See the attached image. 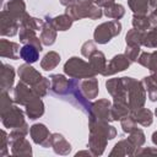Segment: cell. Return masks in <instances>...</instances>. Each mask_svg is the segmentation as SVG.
<instances>
[{"instance_id":"6da1fadb","label":"cell","mask_w":157,"mask_h":157,"mask_svg":"<svg viewBox=\"0 0 157 157\" xmlns=\"http://www.w3.org/2000/svg\"><path fill=\"white\" fill-rule=\"evenodd\" d=\"M121 80L128 93V104H129L130 112L144 107L146 103L147 92L142 81H139L130 76H123Z\"/></svg>"},{"instance_id":"7a4b0ae2","label":"cell","mask_w":157,"mask_h":157,"mask_svg":"<svg viewBox=\"0 0 157 157\" xmlns=\"http://www.w3.org/2000/svg\"><path fill=\"white\" fill-rule=\"evenodd\" d=\"M64 74L70 78L76 80H83L97 76L96 72L92 70L90 63L85 61L78 56H71L66 60V63L64 64Z\"/></svg>"},{"instance_id":"3957f363","label":"cell","mask_w":157,"mask_h":157,"mask_svg":"<svg viewBox=\"0 0 157 157\" xmlns=\"http://www.w3.org/2000/svg\"><path fill=\"white\" fill-rule=\"evenodd\" d=\"M121 23L119 20H110L107 22H102L94 28L93 32V39L98 44H107L109 43L114 37L119 36L121 33Z\"/></svg>"},{"instance_id":"277c9868","label":"cell","mask_w":157,"mask_h":157,"mask_svg":"<svg viewBox=\"0 0 157 157\" xmlns=\"http://www.w3.org/2000/svg\"><path fill=\"white\" fill-rule=\"evenodd\" d=\"M66 96L70 97L69 101L71 104H74L76 108H78L85 114H87V115L90 114L92 103L82 93V91L80 88V80L70 78V88H69V93Z\"/></svg>"},{"instance_id":"5b68a950","label":"cell","mask_w":157,"mask_h":157,"mask_svg":"<svg viewBox=\"0 0 157 157\" xmlns=\"http://www.w3.org/2000/svg\"><path fill=\"white\" fill-rule=\"evenodd\" d=\"M29 136L32 139V141L36 145H39L44 148L50 147V136L52 132L49 131V129L42 124V123H36L33 125H31L29 128Z\"/></svg>"},{"instance_id":"8992f818","label":"cell","mask_w":157,"mask_h":157,"mask_svg":"<svg viewBox=\"0 0 157 157\" xmlns=\"http://www.w3.org/2000/svg\"><path fill=\"white\" fill-rule=\"evenodd\" d=\"M110 107H112V102L109 99H107V98L97 99L91 105V110H90L88 118H94V119H98V120L112 121Z\"/></svg>"},{"instance_id":"52a82bcc","label":"cell","mask_w":157,"mask_h":157,"mask_svg":"<svg viewBox=\"0 0 157 157\" xmlns=\"http://www.w3.org/2000/svg\"><path fill=\"white\" fill-rule=\"evenodd\" d=\"M25 114L26 113L20 107L13 105L9 112H6L5 114H1V123L4 128H7V129L18 128L26 123Z\"/></svg>"},{"instance_id":"ba28073f","label":"cell","mask_w":157,"mask_h":157,"mask_svg":"<svg viewBox=\"0 0 157 157\" xmlns=\"http://www.w3.org/2000/svg\"><path fill=\"white\" fill-rule=\"evenodd\" d=\"M107 144H108V137L104 134L96 131V130H90L87 147L92 152V156L97 157V156L103 155V152L105 151Z\"/></svg>"},{"instance_id":"9c48e42d","label":"cell","mask_w":157,"mask_h":157,"mask_svg":"<svg viewBox=\"0 0 157 157\" xmlns=\"http://www.w3.org/2000/svg\"><path fill=\"white\" fill-rule=\"evenodd\" d=\"M93 4V0H76L74 5L66 7L65 13H67L74 21L88 18V12Z\"/></svg>"},{"instance_id":"30bf717a","label":"cell","mask_w":157,"mask_h":157,"mask_svg":"<svg viewBox=\"0 0 157 157\" xmlns=\"http://www.w3.org/2000/svg\"><path fill=\"white\" fill-rule=\"evenodd\" d=\"M20 32V22L11 17L7 11L0 13V34L1 37H13Z\"/></svg>"},{"instance_id":"8fae6325","label":"cell","mask_w":157,"mask_h":157,"mask_svg":"<svg viewBox=\"0 0 157 157\" xmlns=\"http://www.w3.org/2000/svg\"><path fill=\"white\" fill-rule=\"evenodd\" d=\"M130 65H131V61L128 59V56L124 53L123 54H117L107 64V67L103 72V76L108 77V76H113L118 72L125 71L126 69H129Z\"/></svg>"},{"instance_id":"7c38bea8","label":"cell","mask_w":157,"mask_h":157,"mask_svg":"<svg viewBox=\"0 0 157 157\" xmlns=\"http://www.w3.org/2000/svg\"><path fill=\"white\" fill-rule=\"evenodd\" d=\"M12 93H13V101H15V104L17 105H26L29 101H32L34 97H37L32 90L31 86H28L27 83L20 81L16 83V86L13 87L12 90Z\"/></svg>"},{"instance_id":"4fadbf2b","label":"cell","mask_w":157,"mask_h":157,"mask_svg":"<svg viewBox=\"0 0 157 157\" xmlns=\"http://www.w3.org/2000/svg\"><path fill=\"white\" fill-rule=\"evenodd\" d=\"M17 75H18V77H20V81L27 83L28 86L36 85V83H37L38 81H40L42 77H43L42 74H40L37 69H34L31 64H28V63H25V64H22V65L18 66V69H17Z\"/></svg>"},{"instance_id":"5bb4252c","label":"cell","mask_w":157,"mask_h":157,"mask_svg":"<svg viewBox=\"0 0 157 157\" xmlns=\"http://www.w3.org/2000/svg\"><path fill=\"white\" fill-rule=\"evenodd\" d=\"M50 78V92L54 96L65 97L69 93L70 88V80L66 78L63 74H53L49 76Z\"/></svg>"},{"instance_id":"9a60e30c","label":"cell","mask_w":157,"mask_h":157,"mask_svg":"<svg viewBox=\"0 0 157 157\" xmlns=\"http://www.w3.org/2000/svg\"><path fill=\"white\" fill-rule=\"evenodd\" d=\"M105 88L113 99L128 101V93H126V90H125V86L123 83L121 77L108 78L105 81Z\"/></svg>"},{"instance_id":"2e32d148","label":"cell","mask_w":157,"mask_h":157,"mask_svg":"<svg viewBox=\"0 0 157 157\" xmlns=\"http://www.w3.org/2000/svg\"><path fill=\"white\" fill-rule=\"evenodd\" d=\"M88 129L104 134L108 137V140H113L114 137H117V134H118L117 129L113 125H110L109 121L98 120L94 118H88Z\"/></svg>"},{"instance_id":"e0dca14e","label":"cell","mask_w":157,"mask_h":157,"mask_svg":"<svg viewBox=\"0 0 157 157\" xmlns=\"http://www.w3.org/2000/svg\"><path fill=\"white\" fill-rule=\"evenodd\" d=\"M128 5L132 13L148 15L157 7V0H128Z\"/></svg>"},{"instance_id":"ac0fdd59","label":"cell","mask_w":157,"mask_h":157,"mask_svg":"<svg viewBox=\"0 0 157 157\" xmlns=\"http://www.w3.org/2000/svg\"><path fill=\"white\" fill-rule=\"evenodd\" d=\"M50 147L56 155L66 156L71 152V145L70 142L59 132H53L50 136Z\"/></svg>"},{"instance_id":"d6986e66","label":"cell","mask_w":157,"mask_h":157,"mask_svg":"<svg viewBox=\"0 0 157 157\" xmlns=\"http://www.w3.org/2000/svg\"><path fill=\"white\" fill-rule=\"evenodd\" d=\"M2 10L7 11L9 15L11 17H13L15 20H17L18 22H21L22 18L27 13V11H26V2L23 0H9L4 5Z\"/></svg>"},{"instance_id":"ffe728a7","label":"cell","mask_w":157,"mask_h":157,"mask_svg":"<svg viewBox=\"0 0 157 157\" xmlns=\"http://www.w3.org/2000/svg\"><path fill=\"white\" fill-rule=\"evenodd\" d=\"M20 44L9 39H0V56L7 58L12 60H17L20 58Z\"/></svg>"},{"instance_id":"44dd1931","label":"cell","mask_w":157,"mask_h":157,"mask_svg":"<svg viewBox=\"0 0 157 157\" xmlns=\"http://www.w3.org/2000/svg\"><path fill=\"white\" fill-rule=\"evenodd\" d=\"M136 151V147L134 146V144L129 140V137L126 139H121L119 140L114 147L112 148V151L109 152V156H118V157H123V156H134Z\"/></svg>"},{"instance_id":"7402d4cb","label":"cell","mask_w":157,"mask_h":157,"mask_svg":"<svg viewBox=\"0 0 157 157\" xmlns=\"http://www.w3.org/2000/svg\"><path fill=\"white\" fill-rule=\"evenodd\" d=\"M25 108H26L25 113L29 118V120H36V119L40 118L44 114V110H45L44 103H43L40 97H34L32 101H29L25 105Z\"/></svg>"},{"instance_id":"603a6c76","label":"cell","mask_w":157,"mask_h":157,"mask_svg":"<svg viewBox=\"0 0 157 157\" xmlns=\"http://www.w3.org/2000/svg\"><path fill=\"white\" fill-rule=\"evenodd\" d=\"M80 88L82 91V93L85 94V97L87 99H94L97 98L98 93H99V86H98V80L96 78V76L90 77V78H83L80 80Z\"/></svg>"},{"instance_id":"cb8c5ba5","label":"cell","mask_w":157,"mask_h":157,"mask_svg":"<svg viewBox=\"0 0 157 157\" xmlns=\"http://www.w3.org/2000/svg\"><path fill=\"white\" fill-rule=\"evenodd\" d=\"M130 114V108L128 104V101H121V99H113L112 107H110V117L112 121H120L125 117Z\"/></svg>"},{"instance_id":"d4e9b609","label":"cell","mask_w":157,"mask_h":157,"mask_svg":"<svg viewBox=\"0 0 157 157\" xmlns=\"http://www.w3.org/2000/svg\"><path fill=\"white\" fill-rule=\"evenodd\" d=\"M18 39L22 44H32L34 45L39 52L43 50V44L39 37H37L36 31L29 29V28H23L20 27V32H18Z\"/></svg>"},{"instance_id":"484cf974","label":"cell","mask_w":157,"mask_h":157,"mask_svg":"<svg viewBox=\"0 0 157 157\" xmlns=\"http://www.w3.org/2000/svg\"><path fill=\"white\" fill-rule=\"evenodd\" d=\"M10 147H11V153L13 156H32V146L29 141L26 137L16 139L10 141Z\"/></svg>"},{"instance_id":"4316f807","label":"cell","mask_w":157,"mask_h":157,"mask_svg":"<svg viewBox=\"0 0 157 157\" xmlns=\"http://www.w3.org/2000/svg\"><path fill=\"white\" fill-rule=\"evenodd\" d=\"M45 21L49 22L56 31L60 32H65L67 29L71 28L74 20L67 15V13H63V15H58V16H45Z\"/></svg>"},{"instance_id":"83f0119b","label":"cell","mask_w":157,"mask_h":157,"mask_svg":"<svg viewBox=\"0 0 157 157\" xmlns=\"http://www.w3.org/2000/svg\"><path fill=\"white\" fill-rule=\"evenodd\" d=\"M15 67L10 64L4 63L2 69H1V91L9 92L13 87L15 82Z\"/></svg>"},{"instance_id":"f1b7e54d","label":"cell","mask_w":157,"mask_h":157,"mask_svg":"<svg viewBox=\"0 0 157 157\" xmlns=\"http://www.w3.org/2000/svg\"><path fill=\"white\" fill-rule=\"evenodd\" d=\"M130 115L135 119V121L137 124H140V125H142L145 128L150 126L153 123V113L148 108H145V107H141V108L131 110Z\"/></svg>"},{"instance_id":"f546056e","label":"cell","mask_w":157,"mask_h":157,"mask_svg":"<svg viewBox=\"0 0 157 157\" xmlns=\"http://www.w3.org/2000/svg\"><path fill=\"white\" fill-rule=\"evenodd\" d=\"M88 63L92 67V70L96 72V75H103L105 67H107V59L103 52L101 50H96L90 58H88Z\"/></svg>"},{"instance_id":"4dcf8cb0","label":"cell","mask_w":157,"mask_h":157,"mask_svg":"<svg viewBox=\"0 0 157 157\" xmlns=\"http://www.w3.org/2000/svg\"><path fill=\"white\" fill-rule=\"evenodd\" d=\"M60 60H61L60 54L56 53V52H54V50H50L47 54H44V56L42 58V60H40V67L44 71H52V70H54L59 65Z\"/></svg>"},{"instance_id":"1f68e13d","label":"cell","mask_w":157,"mask_h":157,"mask_svg":"<svg viewBox=\"0 0 157 157\" xmlns=\"http://www.w3.org/2000/svg\"><path fill=\"white\" fill-rule=\"evenodd\" d=\"M56 32L58 31L49 22L45 21V23H44V26H43V28L40 31V36H39V38L42 40V44L47 45V47L53 45L55 43V40H56Z\"/></svg>"},{"instance_id":"d6a6232c","label":"cell","mask_w":157,"mask_h":157,"mask_svg":"<svg viewBox=\"0 0 157 157\" xmlns=\"http://www.w3.org/2000/svg\"><path fill=\"white\" fill-rule=\"evenodd\" d=\"M39 50L32 45V44H23V47H21L20 50V58L28 64H33L36 61H38L39 59Z\"/></svg>"},{"instance_id":"836d02e7","label":"cell","mask_w":157,"mask_h":157,"mask_svg":"<svg viewBox=\"0 0 157 157\" xmlns=\"http://www.w3.org/2000/svg\"><path fill=\"white\" fill-rule=\"evenodd\" d=\"M44 23H45L44 20L38 18V17H33V16H31V15L27 12L26 16L22 18V21L20 22V27L29 28V29H33V31L37 32V31H42Z\"/></svg>"},{"instance_id":"e575fe53","label":"cell","mask_w":157,"mask_h":157,"mask_svg":"<svg viewBox=\"0 0 157 157\" xmlns=\"http://www.w3.org/2000/svg\"><path fill=\"white\" fill-rule=\"evenodd\" d=\"M103 15L108 18H112V20H120L125 15V7L121 4L114 2V4L103 9Z\"/></svg>"},{"instance_id":"d590c367","label":"cell","mask_w":157,"mask_h":157,"mask_svg":"<svg viewBox=\"0 0 157 157\" xmlns=\"http://www.w3.org/2000/svg\"><path fill=\"white\" fill-rule=\"evenodd\" d=\"M131 25H132V28H135L137 31H141V32H146L147 29H150V27H152L148 15L134 13L132 18H131Z\"/></svg>"},{"instance_id":"8d00e7d4","label":"cell","mask_w":157,"mask_h":157,"mask_svg":"<svg viewBox=\"0 0 157 157\" xmlns=\"http://www.w3.org/2000/svg\"><path fill=\"white\" fill-rule=\"evenodd\" d=\"M141 81H142V83H144V86L146 88L148 99L151 102H157V82L152 78L151 75L145 76Z\"/></svg>"},{"instance_id":"74e56055","label":"cell","mask_w":157,"mask_h":157,"mask_svg":"<svg viewBox=\"0 0 157 157\" xmlns=\"http://www.w3.org/2000/svg\"><path fill=\"white\" fill-rule=\"evenodd\" d=\"M142 45L147 49L157 48V26H153L151 29L144 32Z\"/></svg>"},{"instance_id":"f35d334b","label":"cell","mask_w":157,"mask_h":157,"mask_svg":"<svg viewBox=\"0 0 157 157\" xmlns=\"http://www.w3.org/2000/svg\"><path fill=\"white\" fill-rule=\"evenodd\" d=\"M142 38H144V32L137 31L135 28H131L128 31V33L125 36V43H126V45L141 47L142 45Z\"/></svg>"},{"instance_id":"ab89813d","label":"cell","mask_w":157,"mask_h":157,"mask_svg":"<svg viewBox=\"0 0 157 157\" xmlns=\"http://www.w3.org/2000/svg\"><path fill=\"white\" fill-rule=\"evenodd\" d=\"M31 87H32V90H33V92L37 97L43 98L44 96L48 94V91L50 90V78L43 76L40 81H38L36 85H33Z\"/></svg>"},{"instance_id":"60d3db41","label":"cell","mask_w":157,"mask_h":157,"mask_svg":"<svg viewBox=\"0 0 157 157\" xmlns=\"http://www.w3.org/2000/svg\"><path fill=\"white\" fill-rule=\"evenodd\" d=\"M13 103H15V101H13V98L10 97L9 92L1 91V94H0V115L9 112L15 105Z\"/></svg>"},{"instance_id":"b9f144b4","label":"cell","mask_w":157,"mask_h":157,"mask_svg":"<svg viewBox=\"0 0 157 157\" xmlns=\"http://www.w3.org/2000/svg\"><path fill=\"white\" fill-rule=\"evenodd\" d=\"M128 137H129V140L134 144V146L136 147V150H137L139 147L144 146V144H145V141H146L145 132H144L141 129H139V128H136L134 131H131Z\"/></svg>"},{"instance_id":"7bdbcfd3","label":"cell","mask_w":157,"mask_h":157,"mask_svg":"<svg viewBox=\"0 0 157 157\" xmlns=\"http://www.w3.org/2000/svg\"><path fill=\"white\" fill-rule=\"evenodd\" d=\"M29 128L27 123H25L23 125L18 126V128H15V129H11L10 134H9V139L10 141L12 140H16V139H21V137H26V135L29 132Z\"/></svg>"},{"instance_id":"ee69618b","label":"cell","mask_w":157,"mask_h":157,"mask_svg":"<svg viewBox=\"0 0 157 157\" xmlns=\"http://www.w3.org/2000/svg\"><path fill=\"white\" fill-rule=\"evenodd\" d=\"M120 125H121V129L126 134H130L131 131H134L136 128H137V123L135 121V119L129 114L128 117H125L124 119L120 120Z\"/></svg>"},{"instance_id":"f6af8a7d","label":"cell","mask_w":157,"mask_h":157,"mask_svg":"<svg viewBox=\"0 0 157 157\" xmlns=\"http://www.w3.org/2000/svg\"><path fill=\"white\" fill-rule=\"evenodd\" d=\"M141 53V47H134V45H126L124 54L128 56V59L131 63H136L139 59V55Z\"/></svg>"},{"instance_id":"bcb514c9","label":"cell","mask_w":157,"mask_h":157,"mask_svg":"<svg viewBox=\"0 0 157 157\" xmlns=\"http://www.w3.org/2000/svg\"><path fill=\"white\" fill-rule=\"evenodd\" d=\"M97 50V47H96V42L93 40H86L82 45H81V54L82 56L85 58H90L94 52Z\"/></svg>"},{"instance_id":"7dc6e473","label":"cell","mask_w":157,"mask_h":157,"mask_svg":"<svg viewBox=\"0 0 157 157\" xmlns=\"http://www.w3.org/2000/svg\"><path fill=\"white\" fill-rule=\"evenodd\" d=\"M10 146V139L5 130H1V137H0V156H7L9 155V147Z\"/></svg>"},{"instance_id":"c3c4849f","label":"cell","mask_w":157,"mask_h":157,"mask_svg":"<svg viewBox=\"0 0 157 157\" xmlns=\"http://www.w3.org/2000/svg\"><path fill=\"white\" fill-rule=\"evenodd\" d=\"M145 155H150V156H157V147H150V146H147V147H139L136 151H135V153H134V156H145Z\"/></svg>"},{"instance_id":"681fc988","label":"cell","mask_w":157,"mask_h":157,"mask_svg":"<svg viewBox=\"0 0 157 157\" xmlns=\"http://www.w3.org/2000/svg\"><path fill=\"white\" fill-rule=\"evenodd\" d=\"M103 16V9L97 6L96 4H93L90 9V12H88V18L90 20H99L101 17Z\"/></svg>"},{"instance_id":"f907efd6","label":"cell","mask_w":157,"mask_h":157,"mask_svg":"<svg viewBox=\"0 0 157 157\" xmlns=\"http://www.w3.org/2000/svg\"><path fill=\"white\" fill-rule=\"evenodd\" d=\"M148 70L150 71L157 70V50H155V52L151 53V64H150Z\"/></svg>"},{"instance_id":"816d5d0a","label":"cell","mask_w":157,"mask_h":157,"mask_svg":"<svg viewBox=\"0 0 157 157\" xmlns=\"http://www.w3.org/2000/svg\"><path fill=\"white\" fill-rule=\"evenodd\" d=\"M93 2H94L97 6H99V7L104 9V7H107V6L112 5V4H114V2H115V0H93Z\"/></svg>"},{"instance_id":"f5cc1de1","label":"cell","mask_w":157,"mask_h":157,"mask_svg":"<svg viewBox=\"0 0 157 157\" xmlns=\"http://www.w3.org/2000/svg\"><path fill=\"white\" fill-rule=\"evenodd\" d=\"M78 156H92V152L90 150H83V151H78L75 153V157H78Z\"/></svg>"},{"instance_id":"db71d44e","label":"cell","mask_w":157,"mask_h":157,"mask_svg":"<svg viewBox=\"0 0 157 157\" xmlns=\"http://www.w3.org/2000/svg\"><path fill=\"white\" fill-rule=\"evenodd\" d=\"M75 1H76V0H60V4H61L63 6H65V7H67V6L74 5Z\"/></svg>"},{"instance_id":"11a10c76","label":"cell","mask_w":157,"mask_h":157,"mask_svg":"<svg viewBox=\"0 0 157 157\" xmlns=\"http://www.w3.org/2000/svg\"><path fill=\"white\" fill-rule=\"evenodd\" d=\"M151 140H152L153 145H156V146H157V130H156V131H153V134H152V136H151Z\"/></svg>"},{"instance_id":"9f6ffc18","label":"cell","mask_w":157,"mask_h":157,"mask_svg":"<svg viewBox=\"0 0 157 157\" xmlns=\"http://www.w3.org/2000/svg\"><path fill=\"white\" fill-rule=\"evenodd\" d=\"M150 72H151L150 75L152 76V78H153V80L157 82V70H153V71H150Z\"/></svg>"},{"instance_id":"6f0895ef","label":"cell","mask_w":157,"mask_h":157,"mask_svg":"<svg viewBox=\"0 0 157 157\" xmlns=\"http://www.w3.org/2000/svg\"><path fill=\"white\" fill-rule=\"evenodd\" d=\"M155 115L157 117V107H156V109H155Z\"/></svg>"}]
</instances>
